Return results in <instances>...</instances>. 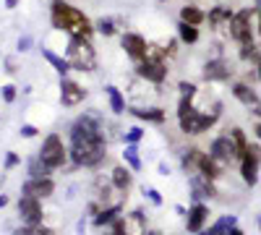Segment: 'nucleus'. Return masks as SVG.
<instances>
[{"mask_svg":"<svg viewBox=\"0 0 261 235\" xmlns=\"http://www.w3.org/2000/svg\"><path fill=\"white\" fill-rule=\"evenodd\" d=\"M146 232V222L141 212H130L125 217H118L113 222V235H144Z\"/></svg>","mask_w":261,"mask_h":235,"instance_id":"9","label":"nucleus"},{"mask_svg":"<svg viewBox=\"0 0 261 235\" xmlns=\"http://www.w3.org/2000/svg\"><path fill=\"white\" fill-rule=\"evenodd\" d=\"M16 6V0H8V8H13Z\"/></svg>","mask_w":261,"mask_h":235,"instance_id":"45","label":"nucleus"},{"mask_svg":"<svg viewBox=\"0 0 261 235\" xmlns=\"http://www.w3.org/2000/svg\"><path fill=\"white\" fill-rule=\"evenodd\" d=\"M113 186L118 188V191H128V186H130V173L125 167H115L113 170Z\"/></svg>","mask_w":261,"mask_h":235,"instance_id":"23","label":"nucleus"},{"mask_svg":"<svg viewBox=\"0 0 261 235\" xmlns=\"http://www.w3.org/2000/svg\"><path fill=\"white\" fill-rule=\"evenodd\" d=\"M13 235H53V232L42 225H24V227L13 230Z\"/></svg>","mask_w":261,"mask_h":235,"instance_id":"30","label":"nucleus"},{"mask_svg":"<svg viewBox=\"0 0 261 235\" xmlns=\"http://www.w3.org/2000/svg\"><path fill=\"white\" fill-rule=\"evenodd\" d=\"M71 63V66L76 68V71H94L97 68V53H94V47L89 45V39L86 37H71V42H68V58H65Z\"/></svg>","mask_w":261,"mask_h":235,"instance_id":"4","label":"nucleus"},{"mask_svg":"<svg viewBox=\"0 0 261 235\" xmlns=\"http://www.w3.org/2000/svg\"><path fill=\"white\" fill-rule=\"evenodd\" d=\"M123 50L128 53V58L130 60H144V55H146V39L141 37V34H123Z\"/></svg>","mask_w":261,"mask_h":235,"instance_id":"12","label":"nucleus"},{"mask_svg":"<svg viewBox=\"0 0 261 235\" xmlns=\"http://www.w3.org/2000/svg\"><path fill=\"white\" fill-rule=\"evenodd\" d=\"M253 13H256V8H251V6L248 8H241L238 13H232L230 37H232V42H238V47L253 42Z\"/></svg>","mask_w":261,"mask_h":235,"instance_id":"5","label":"nucleus"},{"mask_svg":"<svg viewBox=\"0 0 261 235\" xmlns=\"http://www.w3.org/2000/svg\"><path fill=\"white\" fill-rule=\"evenodd\" d=\"M209 220V206L206 204H193L188 212V232H201Z\"/></svg>","mask_w":261,"mask_h":235,"instance_id":"16","label":"nucleus"},{"mask_svg":"<svg viewBox=\"0 0 261 235\" xmlns=\"http://www.w3.org/2000/svg\"><path fill=\"white\" fill-rule=\"evenodd\" d=\"M13 97H16V89L13 87H3V99L6 102H13Z\"/></svg>","mask_w":261,"mask_h":235,"instance_id":"36","label":"nucleus"},{"mask_svg":"<svg viewBox=\"0 0 261 235\" xmlns=\"http://www.w3.org/2000/svg\"><path fill=\"white\" fill-rule=\"evenodd\" d=\"M37 134V128H32V125H24V128H21V136H27V139H32Z\"/></svg>","mask_w":261,"mask_h":235,"instance_id":"38","label":"nucleus"},{"mask_svg":"<svg viewBox=\"0 0 261 235\" xmlns=\"http://www.w3.org/2000/svg\"><path fill=\"white\" fill-rule=\"evenodd\" d=\"M6 204H8V199H6V196H0V206H6Z\"/></svg>","mask_w":261,"mask_h":235,"instance_id":"43","label":"nucleus"},{"mask_svg":"<svg viewBox=\"0 0 261 235\" xmlns=\"http://www.w3.org/2000/svg\"><path fill=\"white\" fill-rule=\"evenodd\" d=\"M232 97L238 102H243L246 108H256V105L261 102L258 94L253 92V87H248V84H235V87H232Z\"/></svg>","mask_w":261,"mask_h":235,"instance_id":"17","label":"nucleus"},{"mask_svg":"<svg viewBox=\"0 0 261 235\" xmlns=\"http://www.w3.org/2000/svg\"><path fill=\"white\" fill-rule=\"evenodd\" d=\"M118 212H120V206H110V209H102L99 215L94 217V225H107V222H115V220H118Z\"/></svg>","mask_w":261,"mask_h":235,"instance_id":"29","label":"nucleus"},{"mask_svg":"<svg viewBox=\"0 0 261 235\" xmlns=\"http://www.w3.org/2000/svg\"><path fill=\"white\" fill-rule=\"evenodd\" d=\"M47 175H50V167L42 162L39 157H34L29 162V178H47Z\"/></svg>","mask_w":261,"mask_h":235,"instance_id":"25","label":"nucleus"},{"mask_svg":"<svg viewBox=\"0 0 261 235\" xmlns=\"http://www.w3.org/2000/svg\"><path fill=\"white\" fill-rule=\"evenodd\" d=\"M227 136L232 139V144H235V149H238V154H246V149H248V139H246V131L243 128H230L227 131Z\"/></svg>","mask_w":261,"mask_h":235,"instance_id":"21","label":"nucleus"},{"mask_svg":"<svg viewBox=\"0 0 261 235\" xmlns=\"http://www.w3.org/2000/svg\"><path fill=\"white\" fill-rule=\"evenodd\" d=\"M167 55V50H162V47H157V45H146V55H144V60H154V63H162V58Z\"/></svg>","mask_w":261,"mask_h":235,"instance_id":"31","label":"nucleus"},{"mask_svg":"<svg viewBox=\"0 0 261 235\" xmlns=\"http://www.w3.org/2000/svg\"><path fill=\"white\" fill-rule=\"evenodd\" d=\"M107 97H110V108H113V113H123V110H125L123 94H120L115 87H107Z\"/></svg>","mask_w":261,"mask_h":235,"instance_id":"27","label":"nucleus"},{"mask_svg":"<svg viewBox=\"0 0 261 235\" xmlns=\"http://www.w3.org/2000/svg\"><path fill=\"white\" fill-rule=\"evenodd\" d=\"M50 18H53V27H55V29L68 32L71 37H86V39H89L92 32H94V29H92V21L86 18L79 8L65 6L63 0H55V3H53Z\"/></svg>","mask_w":261,"mask_h":235,"instance_id":"2","label":"nucleus"},{"mask_svg":"<svg viewBox=\"0 0 261 235\" xmlns=\"http://www.w3.org/2000/svg\"><path fill=\"white\" fill-rule=\"evenodd\" d=\"M16 162H18V157H16V154H8V167H13Z\"/></svg>","mask_w":261,"mask_h":235,"instance_id":"41","label":"nucleus"},{"mask_svg":"<svg viewBox=\"0 0 261 235\" xmlns=\"http://www.w3.org/2000/svg\"><path fill=\"white\" fill-rule=\"evenodd\" d=\"M217 120H220V110L214 113H201L193 108V97H183L178 105V123L186 134H204L206 128H212Z\"/></svg>","mask_w":261,"mask_h":235,"instance_id":"3","label":"nucleus"},{"mask_svg":"<svg viewBox=\"0 0 261 235\" xmlns=\"http://www.w3.org/2000/svg\"><path fill=\"white\" fill-rule=\"evenodd\" d=\"M141 134H144V131H141V128H130V131H128V136H125V139H128L130 144H136V141L141 139Z\"/></svg>","mask_w":261,"mask_h":235,"instance_id":"35","label":"nucleus"},{"mask_svg":"<svg viewBox=\"0 0 261 235\" xmlns=\"http://www.w3.org/2000/svg\"><path fill=\"white\" fill-rule=\"evenodd\" d=\"M256 73H258V81H261V63H258V66H256Z\"/></svg>","mask_w":261,"mask_h":235,"instance_id":"44","label":"nucleus"},{"mask_svg":"<svg viewBox=\"0 0 261 235\" xmlns=\"http://www.w3.org/2000/svg\"><path fill=\"white\" fill-rule=\"evenodd\" d=\"M180 92H183V97H193V94H196V84L180 81Z\"/></svg>","mask_w":261,"mask_h":235,"instance_id":"34","label":"nucleus"},{"mask_svg":"<svg viewBox=\"0 0 261 235\" xmlns=\"http://www.w3.org/2000/svg\"><path fill=\"white\" fill-rule=\"evenodd\" d=\"M209 154L220 162V165H232L235 160H241V154H238V149L232 144V139L225 134V136H217L212 141V149H209Z\"/></svg>","mask_w":261,"mask_h":235,"instance_id":"8","label":"nucleus"},{"mask_svg":"<svg viewBox=\"0 0 261 235\" xmlns=\"http://www.w3.org/2000/svg\"><path fill=\"white\" fill-rule=\"evenodd\" d=\"M253 134H256V139H258V141H261V120H258V123H256V125H253Z\"/></svg>","mask_w":261,"mask_h":235,"instance_id":"40","label":"nucleus"},{"mask_svg":"<svg viewBox=\"0 0 261 235\" xmlns=\"http://www.w3.org/2000/svg\"><path fill=\"white\" fill-rule=\"evenodd\" d=\"M258 167H261V144H248L246 154L241 157V175L246 186L258 183Z\"/></svg>","mask_w":261,"mask_h":235,"instance_id":"7","label":"nucleus"},{"mask_svg":"<svg viewBox=\"0 0 261 235\" xmlns=\"http://www.w3.org/2000/svg\"><path fill=\"white\" fill-rule=\"evenodd\" d=\"M42 55H45V58L53 63V66L58 68V73H60V76H63V73H68V68H71V63H68V60L58 58V55H55V53H50V50H42Z\"/></svg>","mask_w":261,"mask_h":235,"instance_id":"28","label":"nucleus"},{"mask_svg":"<svg viewBox=\"0 0 261 235\" xmlns=\"http://www.w3.org/2000/svg\"><path fill=\"white\" fill-rule=\"evenodd\" d=\"M178 34H180V39H183V42H188V45H193V42L199 39V29H196L193 24H186V21H180Z\"/></svg>","mask_w":261,"mask_h":235,"instance_id":"26","label":"nucleus"},{"mask_svg":"<svg viewBox=\"0 0 261 235\" xmlns=\"http://www.w3.org/2000/svg\"><path fill=\"white\" fill-rule=\"evenodd\" d=\"M146 194H149V199H151V204H162V196L157 194V191H154V188H149V191H146Z\"/></svg>","mask_w":261,"mask_h":235,"instance_id":"37","label":"nucleus"},{"mask_svg":"<svg viewBox=\"0 0 261 235\" xmlns=\"http://www.w3.org/2000/svg\"><path fill=\"white\" fill-rule=\"evenodd\" d=\"M227 235H243V230H241V227H238V225H235V227H232V230H230Z\"/></svg>","mask_w":261,"mask_h":235,"instance_id":"42","label":"nucleus"},{"mask_svg":"<svg viewBox=\"0 0 261 235\" xmlns=\"http://www.w3.org/2000/svg\"><path fill=\"white\" fill-rule=\"evenodd\" d=\"M235 225H238V217H235V215H225V217L217 220L212 227H204L199 235H227Z\"/></svg>","mask_w":261,"mask_h":235,"instance_id":"18","label":"nucleus"},{"mask_svg":"<svg viewBox=\"0 0 261 235\" xmlns=\"http://www.w3.org/2000/svg\"><path fill=\"white\" fill-rule=\"evenodd\" d=\"M53 191H55V183H53L50 178H29V180L24 183V194L37 196V199L53 196Z\"/></svg>","mask_w":261,"mask_h":235,"instance_id":"14","label":"nucleus"},{"mask_svg":"<svg viewBox=\"0 0 261 235\" xmlns=\"http://www.w3.org/2000/svg\"><path fill=\"white\" fill-rule=\"evenodd\" d=\"M204 18H206V16H204L199 8H193V6H186V8L180 11V21H186V24H193V27H199Z\"/></svg>","mask_w":261,"mask_h":235,"instance_id":"22","label":"nucleus"},{"mask_svg":"<svg viewBox=\"0 0 261 235\" xmlns=\"http://www.w3.org/2000/svg\"><path fill=\"white\" fill-rule=\"evenodd\" d=\"M230 76H232V66L225 58H214L204 66V79L206 81H230Z\"/></svg>","mask_w":261,"mask_h":235,"instance_id":"11","label":"nucleus"},{"mask_svg":"<svg viewBox=\"0 0 261 235\" xmlns=\"http://www.w3.org/2000/svg\"><path fill=\"white\" fill-rule=\"evenodd\" d=\"M258 230H261V217H258Z\"/></svg>","mask_w":261,"mask_h":235,"instance_id":"46","label":"nucleus"},{"mask_svg":"<svg viewBox=\"0 0 261 235\" xmlns=\"http://www.w3.org/2000/svg\"><path fill=\"white\" fill-rule=\"evenodd\" d=\"M84 97H86V92L79 87L76 81L63 79V84H60V102L65 105V108H73V105L84 102Z\"/></svg>","mask_w":261,"mask_h":235,"instance_id":"13","label":"nucleus"},{"mask_svg":"<svg viewBox=\"0 0 261 235\" xmlns=\"http://www.w3.org/2000/svg\"><path fill=\"white\" fill-rule=\"evenodd\" d=\"M107 144L99 131V123L94 115H81L71 125V160L84 167H94L105 160Z\"/></svg>","mask_w":261,"mask_h":235,"instance_id":"1","label":"nucleus"},{"mask_svg":"<svg viewBox=\"0 0 261 235\" xmlns=\"http://www.w3.org/2000/svg\"><path fill=\"white\" fill-rule=\"evenodd\" d=\"M134 115H136V118H141V120H151V123H162V120H165V110H160V108L134 110Z\"/></svg>","mask_w":261,"mask_h":235,"instance_id":"24","label":"nucleus"},{"mask_svg":"<svg viewBox=\"0 0 261 235\" xmlns=\"http://www.w3.org/2000/svg\"><path fill=\"white\" fill-rule=\"evenodd\" d=\"M18 217L24 220L27 225H42V204L37 196L24 194L18 201Z\"/></svg>","mask_w":261,"mask_h":235,"instance_id":"10","label":"nucleus"},{"mask_svg":"<svg viewBox=\"0 0 261 235\" xmlns=\"http://www.w3.org/2000/svg\"><path fill=\"white\" fill-rule=\"evenodd\" d=\"M256 16H258V34H261V0L256 3Z\"/></svg>","mask_w":261,"mask_h":235,"instance_id":"39","label":"nucleus"},{"mask_svg":"<svg viewBox=\"0 0 261 235\" xmlns=\"http://www.w3.org/2000/svg\"><path fill=\"white\" fill-rule=\"evenodd\" d=\"M191 186H193V194H196V199H212V196H217V191H214V186H212V180L209 178H204L201 173L199 175H191Z\"/></svg>","mask_w":261,"mask_h":235,"instance_id":"19","label":"nucleus"},{"mask_svg":"<svg viewBox=\"0 0 261 235\" xmlns=\"http://www.w3.org/2000/svg\"><path fill=\"white\" fill-rule=\"evenodd\" d=\"M125 160H128V165L134 167V170H141V160H139L136 146H128V149H125Z\"/></svg>","mask_w":261,"mask_h":235,"instance_id":"32","label":"nucleus"},{"mask_svg":"<svg viewBox=\"0 0 261 235\" xmlns=\"http://www.w3.org/2000/svg\"><path fill=\"white\" fill-rule=\"evenodd\" d=\"M139 76H141V79H146V81L162 84V81H165V76H167V68H165V63L141 60V63H139Z\"/></svg>","mask_w":261,"mask_h":235,"instance_id":"15","label":"nucleus"},{"mask_svg":"<svg viewBox=\"0 0 261 235\" xmlns=\"http://www.w3.org/2000/svg\"><path fill=\"white\" fill-rule=\"evenodd\" d=\"M65 157H68V152H65L60 136L58 134H50L45 139V144H42V149H39V160L45 162L50 170H58V167H63Z\"/></svg>","mask_w":261,"mask_h":235,"instance_id":"6","label":"nucleus"},{"mask_svg":"<svg viewBox=\"0 0 261 235\" xmlns=\"http://www.w3.org/2000/svg\"><path fill=\"white\" fill-rule=\"evenodd\" d=\"M230 21H232V13H230V8H225V6H217V8L209 11V24L217 27V29H220L222 24H227V29H230Z\"/></svg>","mask_w":261,"mask_h":235,"instance_id":"20","label":"nucleus"},{"mask_svg":"<svg viewBox=\"0 0 261 235\" xmlns=\"http://www.w3.org/2000/svg\"><path fill=\"white\" fill-rule=\"evenodd\" d=\"M97 29H99L102 34H107V37H110V34H115V27H113V21H110V18H102L99 24H97Z\"/></svg>","mask_w":261,"mask_h":235,"instance_id":"33","label":"nucleus"}]
</instances>
